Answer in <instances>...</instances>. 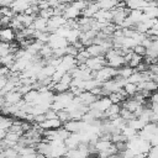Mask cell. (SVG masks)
Instances as JSON below:
<instances>
[{"label": "cell", "instance_id": "1", "mask_svg": "<svg viewBox=\"0 0 158 158\" xmlns=\"http://www.w3.org/2000/svg\"><path fill=\"white\" fill-rule=\"evenodd\" d=\"M0 41L2 42H12L16 41V32L14 28H11L10 26L7 27H0Z\"/></svg>", "mask_w": 158, "mask_h": 158}, {"label": "cell", "instance_id": "2", "mask_svg": "<svg viewBox=\"0 0 158 158\" xmlns=\"http://www.w3.org/2000/svg\"><path fill=\"white\" fill-rule=\"evenodd\" d=\"M4 98H5V104L12 105V104H17L19 101L22 100V94L19 93L16 89H14V90L7 91V93L4 95Z\"/></svg>", "mask_w": 158, "mask_h": 158}, {"label": "cell", "instance_id": "3", "mask_svg": "<svg viewBox=\"0 0 158 158\" xmlns=\"http://www.w3.org/2000/svg\"><path fill=\"white\" fill-rule=\"evenodd\" d=\"M43 130H48V128H59L60 126H63L62 121L56 117V118H46L43 122L38 123Z\"/></svg>", "mask_w": 158, "mask_h": 158}, {"label": "cell", "instance_id": "4", "mask_svg": "<svg viewBox=\"0 0 158 158\" xmlns=\"http://www.w3.org/2000/svg\"><path fill=\"white\" fill-rule=\"evenodd\" d=\"M32 27L36 31H47V19H43L37 15L32 22Z\"/></svg>", "mask_w": 158, "mask_h": 158}, {"label": "cell", "instance_id": "5", "mask_svg": "<svg viewBox=\"0 0 158 158\" xmlns=\"http://www.w3.org/2000/svg\"><path fill=\"white\" fill-rule=\"evenodd\" d=\"M37 96H38V90H36V89L32 88L31 90H28L27 93H25L22 95V100L25 102H28V104H35Z\"/></svg>", "mask_w": 158, "mask_h": 158}, {"label": "cell", "instance_id": "6", "mask_svg": "<svg viewBox=\"0 0 158 158\" xmlns=\"http://www.w3.org/2000/svg\"><path fill=\"white\" fill-rule=\"evenodd\" d=\"M15 60H16V57H15V54L11 53V52H9V53H6V54H4V56L0 57V63H1L2 65L9 67V68L14 64Z\"/></svg>", "mask_w": 158, "mask_h": 158}, {"label": "cell", "instance_id": "7", "mask_svg": "<svg viewBox=\"0 0 158 158\" xmlns=\"http://www.w3.org/2000/svg\"><path fill=\"white\" fill-rule=\"evenodd\" d=\"M135 72V68H131L128 64H123L120 68H117V74L125 79H127L132 73Z\"/></svg>", "mask_w": 158, "mask_h": 158}, {"label": "cell", "instance_id": "8", "mask_svg": "<svg viewBox=\"0 0 158 158\" xmlns=\"http://www.w3.org/2000/svg\"><path fill=\"white\" fill-rule=\"evenodd\" d=\"M12 122H14V118H12V116H10V115H2V114H0V127H1V128L9 130V128H10V126L12 125Z\"/></svg>", "mask_w": 158, "mask_h": 158}, {"label": "cell", "instance_id": "9", "mask_svg": "<svg viewBox=\"0 0 158 158\" xmlns=\"http://www.w3.org/2000/svg\"><path fill=\"white\" fill-rule=\"evenodd\" d=\"M118 0H100L98 1L99 9H104V10H112L116 5H117Z\"/></svg>", "mask_w": 158, "mask_h": 158}, {"label": "cell", "instance_id": "10", "mask_svg": "<svg viewBox=\"0 0 158 158\" xmlns=\"http://www.w3.org/2000/svg\"><path fill=\"white\" fill-rule=\"evenodd\" d=\"M57 117L62 121V123L67 122L68 120H70V115H69V111L67 109H60L57 111Z\"/></svg>", "mask_w": 158, "mask_h": 158}, {"label": "cell", "instance_id": "11", "mask_svg": "<svg viewBox=\"0 0 158 158\" xmlns=\"http://www.w3.org/2000/svg\"><path fill=\"white\" fill-rule=\"evenodd\" d=\"M143 59V57L142 56H139V54H136L135 52H133V54H132V57H131V59L127 62V64L131 67V68H136L137 67V64L141 62Z\"/></svg>", "mask_w": 158, "mask_h": 158}, {"label": "cell", "instance_id": "12", "mask_svg": "<svg viewBox=\"0 0 158 158\" xmlns=\"http://www.w3.org/2000/svg\"><path fill=\"white\" fill-rule=\"evenodd\" d=\"M132 51H133L136 54H139V56L144 57L146 53H147V47H144L142 43H137V44H135V46L132 47Z\"/></svg>", "mask_w": 158, "mask_h": 158}, {"label": "cell", "instance_id": "13", "mask_svg": "<svg viewBox=\"0 0 158 158\" xmlns=\"http://www.w3.org/2000/svg\"><path fill=\"white\" fill-rule=\"evenodd\" d=\"M123 88H125V90H126V93H127L128 96H132V95L137 91V84H135V83L127 81V83L123 85Z\"/></svg>", "mask_w": 158, "mask_h": 158}, {"label": "cell", "instance_id": "14", "mask_svg": "<svg viewBox=\"0 0 158 158\" xmlns=\"http://www.w3.org/2000/svg\"><path fill=\"white\" fill-rule=\"evenodd\" d=\"M0 15L1 16H9V17H12L15 15L14 10L11 6H0Z\"/></svg>", "mask_w": 158, "mask_h": 158}, {"label": "cell", "instance_id": "15", "mask_svg": "<svg viewBox=\"0 0 158 158\" xmlns=\"http://www.w3.org/2000/svg\"><path fill=\"white\" fill-rule=\"evenodd\" d=\"M109 98H110L111 102H115V104H120L122 100H125V98L121 96L117 91H112V93H110V94H109Z\"/></svg>", "mask_w": 158, "mask_h": 158}, {"label": "cell", "instance_id": "16", "mask_svg": "<svg viewBox=\"0 0 158 158\" xmlns=\"http://www.w3.org/2000/svg\"><path fill=\"white\" fill-rule=\"evenodd\" d=\"M44 115H46V118H56L57 117V111L53 110L52 107H49V109L46 110Z\"/></svg>", "mask_w": 158, "mask_h": 158}, {"label": "cell", "instance_id": "17", "mask_svg": "<svg viewBox=\"0 0 158 158\" xmlns=\"http://www.w3.org/2000/svg\"><path fill=\"white\" fill-rule=\"evenodd\" d=\"M6 133H7V130L0 127V139H4V137L6 136Z\"/></svg>", "mask_w": 158, "mask_h": 158}, {"label": "cell", "instance_id": "18", "mask_svg": "<svg viewBox=\"0 0 158 158\" xmlns=\"http://www.w3.org/2000/svg\"><path fill=\"white\" fill-rule=\"evenodd\" d=\"M4 105H5V98H4V95H0V111L4 107Z\"/></svg>", "mask_w": 158, "mask_h": 158}]
</instances>
